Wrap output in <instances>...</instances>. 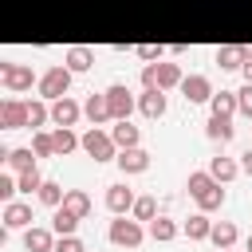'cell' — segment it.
I'll return each mask as SVG.
<instances>
[{
	"label": "cell",
	"mask_w": 252,
	"mask_h": 252,
	"mask_svg": "<svg viewBox=\"0 0 252 252\" xmlns=\"http://www.w3.org/2000/svg\"><path fill=\"white\" fill-rule=\"evenodd\" d=\"M248 252H252V236H248Z\"/></svg>",
	"instance_id": "41"
},
{
	"label": "cell",
	"mask_w": 252,
	"mask_h": 252,
	"mask_svg": "<svg viewBox=\"0 0 252 252\" xmlns=\"http://www.w3.org/2000/svg\"><path fill=\"white\" fill-rule=\"evenodd\" d=\"M185 189H189V197L197 201V209H201V213H213V209H220V205H224V189H220V181H217L209 169L189 173Z\"/></svg>",
	"instance_id": "1"
},
{
	"label": "cell",
	"mask_w": 252,
	"mask_h": 252,
	"mask_svg": "<svg viewBox=\"0 0 252 252\" xmlns=\"http://www.w3.org/2000/svg\"><path fill=\"white\" fill-rule=\"evenodd\" d=\"M35 158H39V154H35L32 146H16V150H8V154H4L8 169H16V173H20V169H32V165H35Z\"/></svg>",
	"instance_id": "26"
},
{
	"label": "cell",
	"mask_w": 252,
	"mask_h": 252,
	"mask_svg": "<svg viewBox=\"0 0 252 252\" xmlns=\"http://www.w3.org/2000/svg\"><path fill=\"white\" fill-rule=\"evenodd\" d=\"M130 213H134L138 220H154V217H158V201H154V197H138Z\"/></svg>",
	"instance_id": "34"
},
{
	"label": "cell",
	"mask_w": 252,
	"mask_h": 252,
	"mask_svg": "<svg viewBox=\"0 0 252 252\" xmlns=\"http://www.w3.org/2000/svg\"><path fill=\"white\" fill-rule=\"evenodd\" d=\"M32 150H35L39 158H55V134L35 130V134H32Z\"/></svg>",
	"instance_id": "33"
},
{
	"label": "cell",
	"mask_w": 252,
	"mask_h": 252,
	"mask_svg": "<svg viewBox=\"0 0 252 252\" xmlns=\"http://www.w3.org/2000/svg\"><path fill=\"white\" fill-rule=\"evenodd\" d=\"M217 252H232V248H217Z\"/></svg>",
	"instance_id": "40"
},
{
	"label": "cell",
	"mask_w": 252,
	"mask_h": 252,
	"mask_svg": "<svg viewBox=\"0 0 252 252\" xmlns=\"http://www.w3.org/2000/svg\"><path fill=\"white\" fill-rule=\"evenodd\" d=\"M114 161H118V169H122L126 177H130V173H146V169H150V154H146L142 146L118 150V158H114Z\"/></svg>",
	"instance_id": "13"
},
{
	"label": "cell",
	"mask_w": 252,
	"mask_h": 252,
	"mask_svg": "<svg viewBox=\"0 0 252 252\" xmlns=\"http://www.w3.org/2000/svg\"><path fill=\"white\" fill-rule=\"evenodd\" d=\"M181 67L177 63H165V59H158V63H146V71H142V87H158V91H173V87H181Z\"/></svg>",
	"instance_id": "3"
},
{
	"label": "cell",
	"mask_w": 252,
	"mask_h": 252,
	"mask_svg": "<svg viewBox=\"0 0 252 252\" xmlns=\"http://www.w3.org/2000/svg\"><path fill=\"white\" fill-rule=\"evenodd\" d=\"M205 134L213 138V142H220V146H228L232 142V118H224V114H209V122H205Z\"/></svg>",
	"instance_id": "19"
},
{
	"label": "cell",
	"mask_w": 252,
	"mask_h": 252,
	"mask_svg": "<svg viewBox=\"0 0 252 252\" xmlns=\"http://www.w3.org/2000/svg\"><path fill=\"white\" fill-rule=\"evenodd\" d=\"M240 71H244V83H252V55L244 59V67H240Z\"/></svg>",
	"instance_id": "39"
},
{
	"label": "cell",
	"mask_w": 252,
	"mask_h": 252,
	"mask_svg": "<svg viewBox=\"0 0 252 252\" xmlns=\"http://www.w3.org/2000/svg\"><path fill=\"white\" fill-rule=\"evenodd\" d=\"M4 228H32V205L28 201H8L4 205Z\"/></svg>",
	"instance_id": "15"
},
{
	"label": "cell",
	"mask_w": 252,
	"mask_h": 252,
	"mask_svg": "<svg viewBox=\"0 0 252 252\" xmlns=\"http://www.w3.org/2000/svg\"><path fill=\"white\" fill-rule=\"evenodd\" d=\"M63 63H67L75 75H83V71H91V67H94V51H91V47H83V43H75V47H67Z\"/></svg>",
	"instance_id": "17"
},
{
	"label": "cell",
	"mask_w": 252,
	"mask_h": 252,
	"mask_svg": "<svg viewBox=\"0 0 252 252\" xmlns=\"http://www.w3.org/2000/svg\"><path fill=\"white\" fill-rule=\"evenodd\" d=\"M161 51H165V47H158V43H138V47H134V55H138V59H146V63H158V59H161Z\"/></svg>",
	"instance_id": "35"
},
{
	"label": "cell",
	"mask_w": 252,
	"mask_h": 252,
	"mask_svg": "<svg viewBox=\"0 0 252 252\" xmlns=\"http://www.w3.org/2000/svg\"><path fill=\"white\" fill-rule=\"evenodd\" d=\"M24 248L28 252H55V228H43V224L24 228Z\"/></svg>",
	"instance_id": "14"
},
{
	"label": "cell",
	"mask_w": 252,
	"mask_h": 252,
	"mask_svg": "<svg viewBox=\"0 0 252 252\" xmlns=\"http://www.w3.org/2000/svg\"><path fill=\"white\" fill-rule=\"evenodd\" d=\"M83 114L91 118V126H102V122H110V102H106V91H102V94H91V98L83 102Z\"/></svg>",
	"instance_id": "18"
},
{
	"label": "cell",
	"mask_w": 252,
	"mask_h": 252,
	"mask_svg": "<svg viewBox=\"0 0 252 252\" xmlns=\"http://www.w3.org/2000/svg\"><path fill=\"white\" fill-rule=\"evenodd\" d=\"M236 102H240V114L252 118V83H244V87L236 91Z\"/></svg>",
	"instance_id": "37"
},
{
	"label": "cell",
	"mask_w": 252,
	"mask_h": 252,
	"mask_svg": "<svg viewBox=\"0 0 252 252\" xmlns=\"http://www.w3.org/2000/svg\"><path fill=\"white\" fill-rule=\"evenodd\" d=\"M51 228H55V236H75L79 217H75V213H67V209L59 205V209H55V217H51Z\"/></svg>",
	"instance_id": "31"
},
{
	"label": "cell",
	"mask_w": 252,
	"mask_h": 252,
	"mask_svg": "<svg viewBox=\"0 0 252 252\" xmlns=\"http://www.w3.org/2000/svg\"><path fill=\"white\" fill-rule=\"evenodd\" d=\"M106 102H110V122L130 118V114H134V106H138L126 83H110V87H106Z\"/></svg>",
	"instance_id": "7"
},
{
	"label": "cell",
	"mask_w": 252,
	"mask_h": 252,
	"mask_svg": "<svg viewBox=\"0 0 252 252\" xmlns=\"http://www.w3.org/2000/svg\"><path fill=\"white\" fill-rule=\"evenodd\" d=\"M177 232H181V228H177V220H173V217H154V220H150V236H154L158 244H169Z\"/></svg>",
	"instance_id": "27"
},
{
	"label": "cell",
	"mask_w": 252,
	"mask_h": 252,
	"mask_svg": "<svg viewBox=\"0 0 252 252\" xmlns=\"http://www.w3.org/2000/svg\"><path fill=\"white\" fill-rule=\"evenodd\" d=\"M209 173H213L220 185H228V181H232L236 173H244V169H240V161H236V158H224V154H217V158H209Z\"/></svg>",
	"instance_id": "16"
},
{
	"label": "cell",
	"mask_w": 252,
	"mask_h": 252,
	"mask_svg": "<svg viewBox=\"0 0 252 252\" xmlns=\"http://www.w3.org/2000/svg\"><path fill=\"white\" fill-rule=\"evenodd\" d=\"M244 59H248V47H240V43H224V47H217V63H220L224 71L244 67Z\"/></svg>",
	"instance_id": "20"
},
{
	"label": "cell",
	"mask_w": 252,
	"mask_h": 252,
	"mask_svg": "<svg viewBox=\"0 0 252 252\" xmlns=\"http://www.w3.org/2000/svg\"><path fill=\"white\" fill-rule=\"evenodd\" d=\"M16 181H20V193H39V185H43L47 177L32 165V169H20V173H16Z\"/></svg>",
	"instance_id": "32"
},
{
	"label": "cell",
	"mask_w": 252,
	"mask_h": 252,
	"mask_svg": "<svg viewBox=\"0 0 252 252\" xmlns=\"http://www.w3.org/2000/svg\"><path fill=\"white\" fill-rule=\"evenodd\" d=\"M110 138L118 142V150H130V146H138V138H142V134H138V126H134L130 118H118V122L110 126Z\"/></svg>",
	"instance_id": "21"
},
{
	"label": "cell",
	"mask_w": 252,
	"mask_h": 252,
	"mask_svg": "<svg viewBox=\"0 0 252 252\" xmlns=\"http://www.w3.org/2000/svg\"><path fill=\"white\" fill-rule=\"evenodd\" d=\"M0 126H4V130H24V126H28V102L4 98V102H0Z\"/></svg>",
	"instance_id": "10"
},
{
	"label": "cell",
	"mask_w": 252,
	"mask_h": 252,
	"mask_svg": "<svg viewBox=\"0 0 252 252\" xmlns=\"http://www.w3.org/2000/svg\"><path fill=\"white\" fill-rule=\"evenodd\" d=\"M236 236H240V232H236V224H232V220H213L209 240H213L217 248H232V244H236Z\"/></svg>",
	"instance_id": "28"
},
{
	"label": "cell",
	"mask_w": 252,
	"mask_h": 252,
	"mask_svg": "<svg viewBox=\"0 0 252 252\" xmlns=\"http://www.w3.org/2000/svg\"><path fill=\"white\" fill-rule=\"evenodd\" d=\"M79 118H83V106H79L71 94H63V98L51 102V122H55V126H75Z\"/></svg>",
	"instance_id": "12"
},
{
	"label": "cell",
	"mask_w": 252,
	"mask_h": 252,
	"mask_svg": "<svg viewBox=\"0 0 252 252\" xmlns=\"http://www.w3.org/2000/svg\"><path fill=\"white\" fill-rule=\"evenodd\" d=\"M181 232H185L189 240H209V232H213V220H209V213H193V217L181 224Z\"/></svg>",
	"instance_id": "23"
},
{
	"label": "cell",
	"mask_w": 252,
	"mask_h": 252,
	"mask_svg": "<svg viewBox=\"0 0 252 252\" xmlns=\"http://www.w3.org/2000/svg\"><path fill=\"white\" fill-rule=\"evenodd\" d=\"M106 236H110V244H118V248H138L146 232H142L138 217H114L110 228H106Z\"/></svg>",
	"instance_id": "6"
},
{
	"label": "cell",
	"mask_w": 252,
	"mask_h": 252,
	"mask_svg": "<svg viewBox=\"0 0 252 252\" xmlns=\"http://www.w3.org/2000/svg\"><path fill=\"white\" fill-rule=\"evenodd\" d=\"M63 209L67 213H75L79 220L91 213V197H87V189H67V197H63Z\"/></svg>",
	"instance_id": "29"
},
{
	"label": "cell",
	"mask_w": 252,
	"mask_h": 252,
	"mask_svg": "<svg viewBox=\"0 0 252 252\" xmlns=\"http://www.w3.org/2000/svg\"><path fill=\"white\" fill-rule=\"evenodd\" d=\"M43 122H51V102L47 98H28V126L43 130Z\"/></svg>",
	"instance_id": "25"
},
{
	"label": "cell",
	"mask_w": 252,
	"mask_h": 252,
	"mask_svg": "<svg viewBox=\"0 0 252 252\" xmlns=\"http://www.w3.org/2000/svg\"><path fill=\"white\" fill-rule=\"evenodd\" d=\"M35 197H39V205H47V209H59V205H63V197H67V189H63L59 181H43Z\"/></svg>",
	"instance_id": "30"
},
{
	"label": "cell",
	"mask_w": 252,
	"mask_h": 252,
	"mask_svg": "<svg viewBox=\"0 0 252 252\" xmlns=\"http://www.w3.org/2000/svg\"><path fill=\"white\" fill-rule=\"evenodd\" d=\"M55 252H87V244L79 236H59L55 240Z\"/></svg>",
	"instance_id": "36"
},
{
	"label": "cell",
	"mask_w": 252,
	"mask_h": 252,
	"mask_svg": "<svg viewBox=\"0 0 252 252\" xmlns=\"http://www.w3.org/2000/svg\"><path fill=\"white\" fill-rule=\"evenodd\" d=\"M240 169H244V173H248V177H252V146H248V150H244V154H240Z\"/></svg>",
	"instance_id": "38"
},
{
	"label": "cell",
	"mask_w": 252,
	"mask_h": 252,
	"mask_svg": "<svg viewBox=\"0 0 252 252\" xmlns=\"http://www.w3.org/2000/svg\"><path fill=\"white\" fill-rule=\"evenodd\" d=\"M165 91H158V87H146L142 94H138V110H142V118H150V122H158L161 114H165Z\"/></svg>",
	"instance_id": "9"
},
{
	"label": "cell",
	"mask_w": 252,
	"mask_h": 252,
	"mask_svg": "<svg viewBox=\"0 0 252 252\" xmlns=\"http://www.w3.org/2000/svg\"><path fill=\"white\" fill-rule=\"evenodd\" d=\"M71 79H75V71H71L67 63H51V67L39 75V98H47V102L63 98V94L71 91Z\"/></svg>",
	"instance_id": "2"
},
{
	"label": "cell",
	"mask_w": 252,
	"mask_h": 252,
	"mask_svg": "<svg viewBox=\"0 0 252 252\" xmlns=\"http://www.w3.org/2000/svg\"><path fill=\"white\" fill-rule=\"evenodd\" d=\"M71 150H83V138L71 126H55V158H67Z\"/></svg>",
	"instance_id": "22"
},
{
	"label": "cell",
	"mask_w": 252,
	"mask_h": 252,
	"mask_svg": "<svg viewBox=\"0 0 252 252\" xmlns=\"http://www.w3.org/2000/svg\"><path fill=\"white\" fill-rule=\"evenodd\" d=\"M209 106H213V114H224V118H232V114H240V102H236V91H217V94L209 98Z\"/></svg>",
	"instance_id": "24"
},
{
	"label": "cell",
	"mask_w": 252,
	"mask_h": 252,
	"mask_svg": "<svg viewBox=\"0 0 252 252\" xmlns=\"http://www.w3.org/2000/svg\"><path fill=\"white\" fill-rule=\"evenodd\" d=\"M0 83H4V91L24 94V91H32V83H39V79H35V71H32L28 63H12V59H4V63H0Z\"/></svg>",
	"instance_id": "5"
},
{
	"label": "cell",
	"mask_w": 252,
	"mask_h": 252,
	"mask_svg": "<svg viewBox=\"0 0 252 252\" xmlns=\"http://www.w3.org/2000/svg\"><path fill=\"white\" fill-rule=\"evenodd\" d=\"M181 94H185L189 102H209L217 91H213L209 75H185V79H181Z\"/></svg>",
	"instance_id": "11"
},
{
	"label": "cell",
	"mask_w": 252,
	"mask_h": 252,
	"mask_svg": "<svg viewBox=\"0 0 252 252\" xmlns=\"http://www.w3.org/2000/svg\"><path fill=\"white\" fill-rule=\"evenodd\" d=\"M134 189L126 185V181H118V185H106V209L114 213V217H126L130 209H134Z\"/></svg>",
	"instance_id": "8"
},
{
	"label": "cell",
	"mask_w": 252,
	"mask_h": 252,
	"mask_svg": "<svg viewBox=\"0 0 252 252\" xmlns=\"http://www.w3.org/2000/svg\"><path fill=\"white\" fill-rule=\"evenodd\" d=\"M83 154L94 158V161H114V158H118V142L110 138V130L91 126V130L83 134Z\"/></svg>",
	"instance_id": "4"
}]
</instances>
